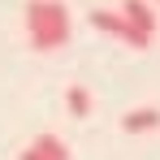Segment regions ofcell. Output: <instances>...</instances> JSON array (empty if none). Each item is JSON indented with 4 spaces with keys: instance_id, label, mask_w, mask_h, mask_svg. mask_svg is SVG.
I'll list each match as a JSON object with an SVG mask.
<instances>
[{
    "instance_id": "cell-3",
    "label": "cell",
    "mask_w": 160,
    "mask_h": 160,
    "mask_svg": "<svg viewBox=\"0 0 160 160\" xmlns=\"http://www.w3.org/2000/svg\"><path fill=\"white\" fill-rule=\"evenodd\" d=\"M22 160H69V147H65L56 134H39L26 152H22Z\"/></svg>"
},
{
    "instance_id": "cell-4",
    "label": "cell",
    "mask_w": 160,
    "mask_h": 160,
    "mask_svg": "<svg viewBox=\"0 0 160 160\" xmlns=\"http://www.w3.org/2000/svg\"><path fill=\"white\" fill-rule=\"evenodd\" d=\"M121 130L126 134H147V130H160V108H130L121 117Z\"/></svg>"
},
{
    "instance_id": "cell-7",
    "label": "cell",
    "mask_w": 160,
    "mask_h": 160,
    "mask_svg": "<svg viewBox=\"0 0 160 160\" xmlns=\"http://www.w3.org/2000/svg\"><path fill=\"white\" fill-rule=\"evenodd\" d=\"M156 4H160V0H156Z\"/></svg>"
},
{
    "instance_id": "cell-5",
    "label": "cell",
    "mask_w": 160,
    "mask_h": 160,
    "mask_svg": "<svg viewBox=\"0 0 160 160\" xmlns=\"http://www.w3.org/2000/svg\"><path fill=\"white\" fill-rule=\"evenodd\" d=\"M91 26L104 30V35H117V39H126V35H130L126 13H112V9H91Z\"/></svg>"
},
{
    "instance_id": "cell-6",
    "label": "cell",
    "mask_w": 160,
    "mask_h": 160,
    "mask_svg": "<svg viewBox=\"0 0 160 160\" xmlns=\"http://www.w3.org/2000/svg\"><path fill=\"white\" fill-rule=\"evenodd\" d=\"M65 104H69V117L87 121V117H91V91H87V87H69V91H65Z\"/></svg>"
},
{
    "instance_id": "cell-2",
    "label": "cell",
    "mask_w": 160,
    "mask_h": 160,
    "mask_svg": "<svg viewBox=\"0 0 160 160\" xmlns=\"http://www.w3.org/2000/svg\"><path fill=\"white\" fill-rule=\"evenodd\" d=\"M121 13H126V22H130L126 43H130V48H152V39H156V9H152L147 0H126Z\"/></svg>"
},
{
    "instance_id": "cell-1",
    "label": "cell",
    "mask_w": 160,
    "mask_h": 160,
    "mask_svg": "<svg viewBox=\"0 0 160 160\" xmlns=\"http://www.w3.org/2000/svg\"><path fill=\"white\" fill-rule=\"evenodd\" d=\"M26 39L35 52H56L69 39V9L61 0H30L26 4Z\"/></svg>"
}]
</instances>
